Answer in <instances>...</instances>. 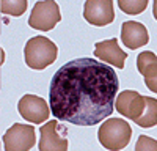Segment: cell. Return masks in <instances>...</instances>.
Masks as SVG:
<instances>
[{"instance_id": "1", "label": "cell", "mask_w": 157, "mask_h": 151, "mask_svg": "<svg viewBox=\"0 0 157 151\" xmlns=\"http://www.w3.org/2000/svg\"><path fill=\"white\" fill-rule=\"evenodd\" d=\"M120 82L116 71L93 58L71 60L50 82V110L54 117L77 126H94L110 117Z\"/></svg>"}, {"instance_id": "2", "label": "cell", "mask_w": 157, "mask_h": 151, "mask_svg": "<svg viewBox=\"0 0 157 151\" xmlns=\"http://www.w3.org/2000/svg\"><path fill=\"white\" fill-rule=\"evenodd\" d=\"M58 47L46 36H33L24 49V58L32 69H46L57 60Z\"/></svg>"}, {"instance_id": "3", "label": "cell", "mask_w": 157, "mask_h": 151, "mask_svg": "<svg viewBox=\"0 0 157 151\" xmlns=\"http://www.w3.org/2000/svg\"><path fill=\"white\" fill-rule=\"evenodd\" d=\"M130 137H132V128L121 118H110L104 121L98 131L99 143L112 151L126 148L130 142Z\"/></svg>"}, {"instance_id": "4", "label": "cell", "mask_w": 157, "mask_h": 151, "mask_svg": "<svg viewBox=\"0 0 157 151\" xmlns=\"http://www.w3.org/2000/svg\"><path fill=\"white\" fill-rule=\"evenodd\" d=\"M61 21L60 8L57 2L54 0H44V2H36L30 17H29V25L35 30L41 32H49L55 27V25Z\"/></svg>"}, {"instance_id": "5", "label": "cell", "mask_w": 157, "mask_h": 151, "mask_svg": "<svg viewBox=\"0 0 157 151\" xmlns=\"http://www.w3.org/2000/svg\"><path fill=\"white\" fill-rule=\"evenodd\" d=\"M35 128L29 124L14 123L3 134V143L6 151H27L35 146Z\"/></svg>"}, {"instance_id": "6", "label": "cell", "mask_w": 157, "mask_h": 151, "mask_svg": "<svg viewBox=\"0 0 157 151\" xmlns=\"http://www.w3.org/2000/svg\"><path fill=\"white\" fill-rule=\"evenodd\" d=\"M39 151H64L68 149L66 129L55 120L47 121L41 126V138H39Z\"/></svg>"}, {"instance_id": "7", "label": "cell", "mask_w": 157, "mask_h": 151, "mask_svg": "<svg viewBox=\"0 0 157 151\" xmlns=\"http://www.w3.org/2000/svg\"><path fill=\"white\" fill-rule=\"evenodd\" d=\"M17 110H19L21 117L24 120H27L30 123H35V124H41L50 115L47 103L43 98H39L36 95L22 96L19 104H17Z\"/></svg>"}, {"instance_id": "8", "label": "cell", "mask_w": 157, "mask_h": 151, "mask_svg": "<svg viewBox=\"0 0 157 151\" xmlns=\"http://www.w3.org/2000/svg\"><path fill=\"white\" fill-rule=\"evenodd\" d=\"M83 17L96 27H104L113 22L115 11L112 0H86L83 6Z\"/></svg>"}, {"instance_id": "9", "label": "cell", "mask_w": 157, "mask_h": 151, "mask_svg": "<svg viewBox=\"0 0 157 151\" xmlns=\"http://www.w3.org/2000/svg\"><path fill=\"white\" fill-rule=\"evenodd\" d=\"M115 107L123 117L135 121L145 110V96L134 90L121 91L115 99Z\"/></svg>"}, {"instance_id": "10", "label": "cell", "mask_w": 157, "mask_h": 151, "mask_svg": "<svg viewBox=\"0 0 157 151\" xmlns=\"http://www.w3.org/2000/svg\"><path fill=\"white\" fill-rule=\"evenodd\" d=\"M94 57L102 60L104 63H110V65L116 66L118 69H123L124 68V61L127 58V54L120 49L116 38H112V40H107V41L96 43V46H94Z\"/></svg>"}, {"instance_id": "11", "label": "cell", "mask_w": 157, "mask_h": 151, "mask_svg": "<svg viewBox=\"0 0 157 151\" xmlns=\"http://www.w3.org/2000/svg\"><path fill=\"white\" fill-rule=\"evenodd\" d=\"M121 41L127 49L135 50L141 46L148 44L149 35L143 24L135 22V21H127L121 27Z\"/></svg>"}, {"instance_id": "12", "label": "cell", "mask_w": 157, "mask_h": 151, "mask_svg": "<svg viewBox=\"0 0 157 151\" xmlns=\"http://www.w3.org/2000/svg\"><path fill=\"white\" fill-rule=\"evenodd\" d=\"M137 68L145 77V82L151 91H157V57L154 52H141L137 57Z\"/></svg>"}, {"instance_id": "13", "label": "cell", "mask_w": 157, "mask_h": 151, "mask_svg": "<svg viewBox=\"0 0 157 151\" xmlns=\"http://www.w3.org/2000/svg\"><path fill=\"white\" fill-rule=\"evenodd\" d=\"M140 128H152L157 124V101L154 98L145 96V110L135 120Z\"/></svg>"}, {"instance_id": "14", "label": "cell", "mask_w": 157, "mask_h": 151, "mask_svg": "<svg viewBox=\"0 0 157 151\" xmlns=\"http://www.w3.org/2000/svg\"><path fill=\"white\" fill-rule=\"evenodd\" d=\"M0 10H2L3 14L19 17L27 10V0H2Z\"/></svg>"}, {"instance_id": "15", "label": "cell", "mask_w": 157, "mask_h": 151, "mask_svg": "<svg viewBox=\"0 0 157 151\" xmlns=\"http://www.w3.org/2000/svg\"><path fill=\"white\" fill-rule=\"evenodd\" d=\"M118 6L126 14H140L148 6V0H118Z\"/></svg>"}, {"instance_id": "16", "label": "cell", "mask_w": 157, "mask_h": 151, "mask_svg": "<svg viewBox=\"0 0 157 151\" xmlns=\"http://www.w3.org/2000/svg\"><path fill=\"white\" fill-rule=\"evenodd\" d=\"M155 148H157V142L148 135H140L135 145L137 151H155Z\"/></svg>"}]
</instances>
